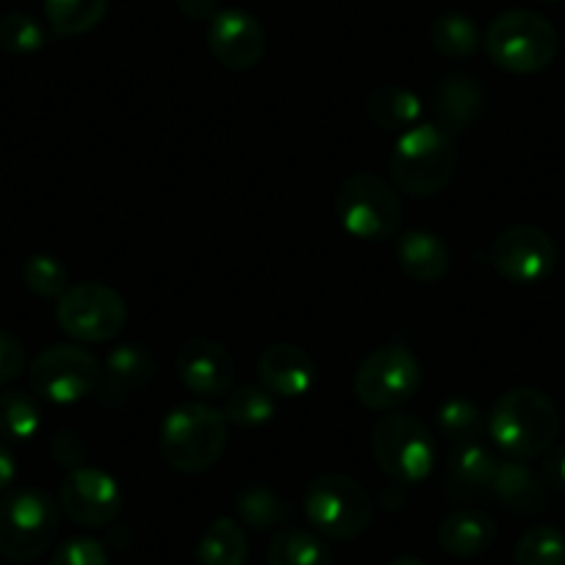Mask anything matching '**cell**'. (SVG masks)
<instances>
[{"label": "cell", "mask_w": 565, "mask_h": 565, "mask_svg": "<svg viewBox=\"0 0 565 565\" xmlns=\"http://www.w3.org/2000/svg\"><path fill=\"white\" fill-rule=\"evenodd\" d=\"M559 433V411L537 388L502 394L488 416V436L508 458L530 460L546 452Z\"/></svg>", "instance_id": "1"}, {"label": "cell", "mask_w": 565, "mask_h": 565, "mask_svg": "<svg viewBox=\"0 0 565 565\" xmlns=\"http://www.w3.org/2000/svg\"><path fill=\"white\" fill-rule=\"evenodd\" d=\"M227 447L225 411L205 402H183L161 424V455L181 475H205Z\"/></svg>", "instance_id": "2"}, {"label": "cell", "mask_w": 565, "mask_h": 565, "mask_svg": "<svg viewBox=\"0 0 565 565\" xmlns=\"http://www.w3.org/2000/svg\"><path fill=\"white\" fill-rule=\"evenodd\" d=\"M388 170L394 186L411 198H433L444 192L458 170L452 136L433 122L413 125L396 139Z\"/></svg>", "instance_id": "3"}, {"label": "cell", "mask_w": 565, "mask_h": 565, "mask_svg": "<svg viewBox=\"0 0 565 565\" xmlns=\"http://www.w3.org/2000/svg\"><path fill=\"white\" fill-rule=\"evenodd\" d=\"M482 45L488 58L504 73L537 75L557 58L559 36L543 14L510 9L488 25Z\"/></svg>", "instance_id": "4"}, {"label": "cell", "mask_w": 565, "mask_h": 565, "mask_svg": "<svg viewBox=\"0 0 565 565\" xmlns=\"http://www.w3.org/2000/svg\"><path fill=\"white\" fill-rule=\"evenodd\" d=\"M372 452L380 471L399 486H418L433 475L438 460L430 427L407 413L377 418L372 430Z\"/></svg>", "instance_id": "5"}, {"label": "cell", "mask_w": 565, "mask_h": 565, "mask_svg": "<svg viewBox=\"0 0 565 565\" xmlns=\"http://www.w3.org/2000/svg\"><path fill=\"white\" fill-rule=\"evenodd\" d=\"M58 535V504L40 488H18L0 499V557L36 559Z\"/></svg>", "instance_id": "6"}, {"label": "cell", "mask_w": 565, "mask_h": 565, "mask_svg": "<svg viewBox=\"0 0 565 565\" xmlns=\"http://www.w3.org/2000/svg\"><path fill=\"white\" fill-rule=\"evenodd\" d=\"M306 515L319 535L330 541H352L372 526L374 504L355 477L322 475L308 482Z\"/></svg>", "instance_id": "7"}, {"label": "cell", "mask_w": 565, "mask_h": 565, "mask_svg": "<svg viewBox=\"0 0 565 565\" xmlns=\"http://www.w3.org/2000/svg\"><path fill=\"white\" fill-rule=\"evenodd\" d=\"M422 385V363L407 347L383 344L363 358L352 380V394L366 411L394 413Z\"/></svg>", "instance_id": "8"}, {"label": "cell", "mask_w": 565, "mask_h": 565, "mask_svg": "<svg viewBox=\"0 0 565 565\" xmlns=\"http://www.w3.org/2000/svg\"><path fill=\"white\" fill-rule=\"evenodd\" d=\"M335 214L350 236L361 242H385L399 227L402 205L388 181L372 172H358L341 181L335 192Z\"/></svg>", "instance_id": "9"}, {"label": "cell", "mask_w": 565, "mask_h": 565, "mask_svg": "<svg viewBox=\"0 0 565 565\" xmlns=\"http://www.w3.org/2000/svg\"><path fill=\"white\" fill-rule=\"evenodd\" d=\"M56 322L70 339L103 344L122 333L128 322V306L125 297L106 282H78L58 297Z\"/></svg>", "instance_id": "10"}, {"label": "cell", "mask_w": 565, "mask_h": 565, "mask_svg": "<svg viewBox=\"0 0 565 565\" xmlns=\"http://www.w3.org/2000/svg\"><path fill=\"white\" fill-rule=\"evenodd\" d=\"M103 363L78 344H53L31 361V391L53 405H73L95 394Z\"/></svg>", "instance_id": "11"}, {"label": "cell", "mask_w": 565, "mask_h": 565, "mask_svg": "<svg viewBox=\"0 0 565 565\" xmlns=\"http://www.w3.org/2000/svg\"><path fill=\"white\" fill-rule=\"evenodd\" d=\"M491 264L504 280L515 286H535L557 266V247L541 227L513 225L493 238Z\"/></svg>", "instance_id": "12"}, {"label": "cell", "mask_w": 565, "mask_h": 565, "mask_svg": "<svg viewBox=\"0 0 565 565\" xmlns=\"http://www.w3.org/2000/svg\"><path fill=\"white\" fill-rule=\"evenodd\" d=\"M58 504L73 524L100 530L119 519L125 508V493L108 471L81 466L64 477L58 488Z\"/></svg>", "instance_id": "13"}, {"label": "cell", "mask_w": 565, "mask_h": 565, "mask_svg": "<svg viewBox=\"0 0 565 565\" xmlns=\"http://www.w3.org/2000/svg\"><path fill=\"white\" fill-rule=\"evenodd\" d=\"M209 51L233 73L258 67L266 51L264 25L247 9H220L209 20Z\"/></svg>", "instance_id": "14"}, {"label": "cell", "mask_w": 565, "mask_h": 565, "mask_svg": "<svg viewBox=\"0 0 565 565\" xmlns=\"http://www.w3.org/2000/svg\"><path fill=\"white\" fill-rule=\"evenodd\" d=\"M175 369L181 383L198 396H225L236 380L231 352L211 339H192L178 350Z\"/></svg>", "instance_id": "15"}, {"label": "cell", "mask_w": 565, "mask_h": 565, "mask_svg": "<svg viewBox=\"0 0 565 565\" xmlns=\"http://www.w3.org/2000/svg\"><path fill=\"white\" fill-rule=\"evenodd\" d=\"M156 377V361L148 347L119 344L108 352L103 363V377L97 385V399L106 407H119L134 394L148 388Z\"/></svg>", "instance_id": "16"}, {"label": "cell", "mask_w": 565, "mask_h": 565, "mask_svg": "<svg viewBox=\"0 0 565 565\" xmlns=\"http://www.w3.org/2000/svg\"><path fill=\"white\" fill-rule=\"evenodd\" d=\"M258 377L271 396L297 399L317 383V363L297 344H271L260 352Z\"/></svg>", "instance_id": "17"}, {"label": "cell", "mask_w": 565, "mask_h": 565, "mask_svg": "<svg viewBox=\"0 0 565 565\" xmlns=\"http://www.w3.org/2000/svg\"><path fill=\"white\" fill-rule=\"evenodd\" d=\"M396 260H399L402 271L413 282L433 286V282H438L449 271L452 255H449V247L438 233L416 227V231H407L405 236H399V242H396Z\"/></svg>", "instance_id": "18"}, {"label": "cell", "mask_w": 565, "mask_h": 565, "mask_svg": "<svg viewBox=\"0 0 565 565\" xmlns=\"http://www.w3.org/2000/svg\"><path fill=\"white\" fill-rule=\"evenodd\" d=\"M493 543H497V521L482 510H455L438 524V546L452 557H480Z\"/></svg>", "instance_id": "19"}, {"label": "cell", "mask_w": 565, "mask_h": 565, "mask_svg": "<svg viewBox=\"0 0 565 565\" xmlns=\"http://www.w3.org/2000/svg\"><path fill=\"white\" fill-rule=\"evenodd\" d=\"M433 103H436L433 111H436L438 128L447 130L449 136L463 134L482 114L486 92L471 75H449L438 84Z\"/></svg>", "instance_id": "20"}, {"label": "cell", "mask_w": 565, "mask_h": 565, "mask_svg": "<svg viewBox=\"0 0 565 565\" xmlns=\"http://www.w3.org/2000/svg\"><path fill=\"white\" fill-rule=\"evenodd\" d=\"M488 488L504 508L515 510V513H532V510L543 508V486L535 480L524 460H502Z\"/></svg>", "instance_id": "21"}, {"label": "cell", "mask_w": 565, "mask_h": 565, "mask_svg": "<svg viewBox=\"0 0 565 565\" xmlns=\"http://www.w3.org/2000/svg\"><path fill=\"white\" fill-rule=\"evenodd\" d=\"M366 114L380 130H391V134L399 130V134H405L422 117V100H418L416 92L405 89V86H377L369 95Z\"/></svg>", "instance_id": "22"}, {"label": "cell", "mask_w": 565, "mask_h": 565, "mask_svg": "<svg viewBox=\"0 0 565 565\" xmlns=\"http://www.w3.org/2000/svg\"><path fill=\"white\" fill-rule=\"evenodd\" d=\"M247 554V532L233 519L211 521L209 530L200 537L198 548H194V557L200 565H244Z\"/></svg>", "instance_id": "23"}, {"label": "cell", "mask_w": 565, "mask_h": 565, "mask_svg": "<svg viewBox=\"0 0 565 565\" xmlns=\"http://www.w3.org/2000/svg\"><path fill=\"white\" fill-rule=\"evenodd\" d=\"M42 427L40 405L20 388L0 391V438L12 444L31 441Z\"/></svg>", "instance_id": "24"}, {"label": "cell", "mask_w": 565, "mask_h": 565, "mask_svg": "<svg viewBox=\"0 0 565 565\" xmlns=\"http://www.w3.org/2000/svg\"><path fill=\"white\" fill-rule=\"evenodd\" d=\"M111 0H45L47 25L56 36L89 34L106 18Z\"/></svg>", "instance_id": "25"}, {"label": "cell", "mask_w": 565, "mask_h": 565, "mask_svg": "<svg viewBox=\"0 0 565 565\" xmlns=\"http://www.w3.org/2000/svg\"><path fill=\"white\" fill-rule=\"evenodd\" d=\"M430 42L441 56L447 58H471L482 45L480 29L469 14L447 12L433 23Z\"/></svg>", "instance_id": "26"}, {"label": "cell", "mask_w": 565, "mask_h": 565, "mask_svg": "<svg viewBox=\"0 0 565 565\" xmlns=\"http://www.w3.org/2000/svg\"><path fill=\"white\" fill-rule=\"evenodd\" d=\"M328 546L306 530H282L271 537L269 565H330Z\"/></svg>", "instance_id": "27"}, {"label": "cell", "mask_w": 565, "mask_h": 565, "mask_svg": "<svg viewBox=\"0 0 565 565\" xmlns=\"http://www.w3.org/2000/svg\"><path fill=\"white\" fill-rule=\"evenodd\" d=\"M236 513L238 521L253 526V530H271V526H280L289 519V504L271 488L249 486L236 497Z\"/></svg>", "instance_id": "28"}, {"label": "cell", "mask_w": 565, "mask_h": 565, "mask_svg": "<svg viewBox=\"0 0 565 565\" xmlns=\"http://www.w3.org/2000/svg\"><path fill=\"white\" fill-rule=\"evenodd\" d=\"M275 413V396H271L264 385H238L236 391H227V424H236V427H244V430H253V427L271 422Z\"/></svg>", "instance_id": "29"}, {"label": "cell", "mask_w": 565, "mask_h": 565, "mask_svg": "<svg viewBox=\"0 0 565 565\" xmlns=\"http://www.w3.org/2000/svg\"><path fill=\"white\" fill-rule=\"evenodd\" d=\"M515 565H565V535L552 524L532 526L515 543Z\"/></svg>", "instance_id": "30"}, {"label": "cell", "mask_w": 565, "mask_h": 565, "mask_svg": "<svg viewBox=\"0 0 565 565\" xmlns=\"http://www.w3.org/2000/svg\"><path fill=\"white\" fill-rule=\"evenodd\" d=\"M497 458H493L491 449L486 444L475 441H463L455 444V452L449 458V469H452V477L458 482L469 488H480V486H491L493 475H497Z\"/></svg>", "instance_id": "31"}, {"label": "cell", "mask_w": 565, "mask_h": 565, "mask_svg": "<svg viewBox=\"0 0 565 565\" xmlns=\"http://www.w3.org/2000/svg\"><path fill=\"white\" fill-rule=\"evenodd\" d=\"M23 282L29 286V291H34L42 300H58L70 289L67 266L56 255L36 253L31 258H25Z\"/></svg>", "instance_id": "32"}, {"label": "cell", "mask_w": 565, "mask_h": 565, "mask_svg": "<svg viewBox=\"0 0 565 565\" xmlns=\"http://www.w3.org/2000/svg\"><path fill=\"white\" fill-rule=\"evenodd\" d=\"M436 422L441 436L449 441H475L482 430V411L477 407V402L466 399V396H452L438 407Z\"/></svg>", "instance_id": "33"}, {"label": "cell", "mask_w": 565, "mask_h": 565, "mask_svg": "<svg viewBox=\"0 0 565 565\" xmlns=\"http://www.w3.org/2000/svg\"><path fill=\"white\" fill-rule=\"evenodd\" d=\"M0 47L12 56H34L45 47V31L31 14L12 12L0 18Z\"/></svg>", "instance_id": "34"}, {"label": "cell", "mask_w": 565, "mask_h": 565, "mask_svg": "<svg viewBox=\"0 0 565 565\" xmlns=\"http://www.w3.org/2000/svg\"><path fill=\"white\" fill-rule=\"evenodd\" d=\"M51 565H108V554L95 537H70L53 552Z\"/></svg>", "instance_id": "35"}, {"label": "cell", "mask_w": 565, "mask_h": 565, "mask_svg": "<svg viewBox=\"0 0 565 565\" xmlns=\"http://www.w3.org/2000/svg\"><path fill=\"white\" fill-rule=\"evenodd\" d=\"M25 369V347L18 335L0 330V388L18 380Z\"/></svg>", "instance_id": "36"}, {"label": "cell", "mask_w": 565, "mask_h": 565, "mask_svg": "<svg viewBox=\"0 0 565 565\" xmlns=\"http://www.w3.org/2000/svg\"><path fill=\"white\" fill-rule=\"evenodd\" d=\"M53 458H56L58 466H67L70 471L81 469V463L86 458V444L81 441L78 433L62 430L53 438Z\"/></svg>", "instance_id": "37"}, {"label": "cell", "mask_w": 565, "mask_h": 565, "mask_svg": "<svg viewBox=\"0 0 565 565\" xmlns=\"http://www.w3.org/2000/svg\"><path fill=\"white\" fill-rule=\"evenodd\" d=\"M543 455H546V460H543V475H546V480L554 488H565V444H559L554 449L548 447Z\"/></svg>", "instance_id": "38"}, {"label": "cell", "mask_w": 565, "mask_h": 565, "mask_svg": "<svg viewBox=\"0 0 565 565\" xmlns=\"http://www.w3.org/2000/svg\"><path fill=\"white\" fill-rule=\"evenodd\" d=\"M175 7L186 20H211L220 12L216 0H175Z\"/></svg>", "instance_id": "39"}, {"label": "cell", "mask_w": 565, "mask_h": 565, "mask_svg": "<svg viewBox=\"0 0 565 565\" xmlns=\"http://www.w3.org/2000/svg\"><path fill=\"white\" fill-rule=\"evenodd\" d=\"M14 477H18V463H14V455L9 452L7 444H0V491L12 488Z\"/></svg>", "instance_id": "40"}, {"label": "cell", "mask_w": 565, "mask_h": 565, "mask_svg": "<svg viewBox=\"0 0 565 565\" xmlns=\"http://www.w3.org/2000/svg\"><path fill=\"white\" fill-rule=\"evenodd\" d=\"M388 565H424V563L418 557H396V559H391Z\"/></svg>", "instance_id": "41"}, {"label": "cell", "mask_w": 565, "mask_h": 565, "mask_svg": "<svg viewBox=\"0 0 565 565\" xmlns=\"http://www.w3.org/2000/svg\"><path fill=\"white\" fill-rule=\"evenodd\" d=\"M541 3H557V0H541Z\"/></svg>", "instance_id": "42"}]
</instances>
